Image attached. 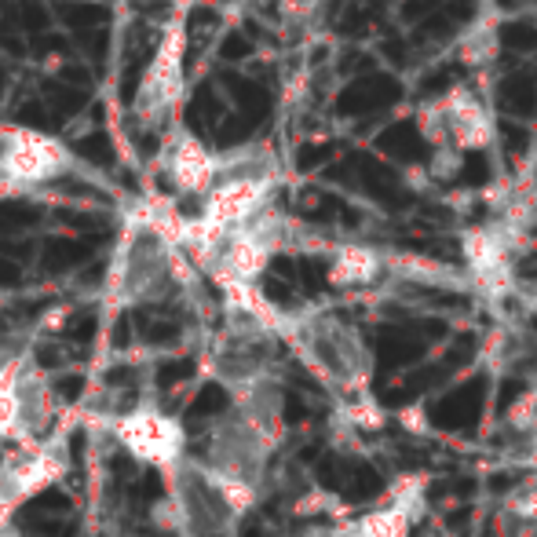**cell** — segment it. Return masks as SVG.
<instances>
[{"label":"cell","mask_w":537,"mask_h":537,"mask_svg":"<svg viewBox=\"0 0 537 537\" xmlns=\"http://www.w3.org/2000/svg\"><path fill=\"white\" fill-rule=\"evenodd\" d=\"M384 271V256L366 249V245H340L329 264V282L333 285H369Z\"/></svg>","instance_id":"obj_7"},{"label":"cell","mask_w":537,"mask_h":537,"mask_svg":"<svg viewBox=\"0 0 537 537\" xmlns=\"http://www.w3.org/2000/svg\"><path fill=\"white\" fill-rule=\"evenodd\" d=\"M161 161H165V176L179 194H194L205 198L216 187L220 176V154H212L194 132H187L183 125H172L165 147H161Z\"/></svg>","instance_id":"obj_5"},{"label":"cell","mask_w":537,"mask_h":537,"mask_svg":"<svg viewBox=\"0 0 537 537\" xmlns=\"http://www.w3.org/2000/svg\"><path fill=\"white\" fill-rule=\"evenodd\" d=\"M497 26L494 22H475L464 30V37L457 41V59L464 66H475V70H483L486 63H494L497 59Z\"/></svg>","instance_id":"obj_8"},{"label":"cell","mask_w":537,"mask_h":537,"mask_svg":"<svg viewBox=\"0 0 537 537\" xmlns=\"http://www.w3.org/2000/svg\"><path fill=\"white\" fill-rule=\"evenodd\" d=\"M110 435L132 457H139L143 464L165 475H172L179 464L187 461L183 424L169 413H161L158 406H136V410H125L121 417H110Z\"/></svg>","instance_id":"obj_4"},{"label":"cell","mask_w":537,"mask_h":537,"mask_svg":"<svg viewBox=\"0 0 537 537\" xmlns=\"http://www.w3.org/2000/svg\"><path fill=\"white\" fill-rule=\"evenodd\" d=\"M421 132L432 150H490L497 143V121L486 95L475 85H453L421 110Z\"/></svg>","instance_id":"obj_1"},{"label":"cell","mask_w":537,"mask_h":537,"mask_svg":"<svg viewBox=\"0 0 537 537\" xmlns=\"http://www.w3.org/2000/svg\"><path fill=\"white\" fill-rule=\"evenodd\" d=\"M461 169V150H435V158H432V165H428V172H432L435 179H450L453 172Z\"/></svg>","instance_id":"obj_9"},{"label":"cell","mask_w":537,"mask_h":537,"mask_svg":"<svg viewBox=\"0 0 537 537\" xmlns=\"http://www.w3.org/2000/svg\"><path fill=\"white\" fill-rule=\"evenodd\" d=\"M77 169V158L55 136L33 128H0V198L26 194Z\"/></svg>","instance_id":"obj_3"},{"label":"cell","mask_w":537,"mask_h":537,"mask_svg":"<svg viewBox=\"0 0 537 537\" xmlns=\"http://www.w3.org/2000/svg\"><path fill=\"white\" fill-rule=\"evenodd\" d=\"M26 369V358H0V443H26V428H22V395L19 380Z\"/></svg>","instance_id":"obj_6"},{"label":"cell","mask_w":537,"mask_h":537,"mask_svg":"<svg viewBox=\"0 0 537 537\" xmlns=\"http://www.w3.org/2000/svg\"><path fill=\"white\" fill-rule=\"evenodd\" d=\"M183 59H187V11L179 8L161 33L154 59L147 63V74L132 99V117L139 128L154 132L161 125H172L176 106L183 99Z\"/></svg>","instance_id":"obj_2"}]
</instances>
